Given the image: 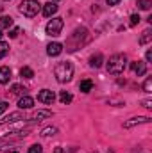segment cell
Returning <instances> with one entry per match:
<instances>
[{"mask_svg":"<svg viewBox=\"0 0 152 153\" xmlns=\"http://www.w3.org/2000/svg\"><path fill=\"white\" fill-rule=\"evenodd\" d=\"M9 53V45L5 41H0V59H4Z\"/></svg>","mask_w":152,"mask_h":153,"instance_id":"23","label":"cell"},{"mask_svg":"<svg viewBox=\"0 0 152 153\" xmlns=\"http://www.w3.org/2000/svg\"><path fill=\"white\" fill-rule=\"evenodd\" d=\"M59 100H61V103H70L72 100H74V96L70 94V93H66V91H61V94H59Z\"/></svg>","mask_w":152,"mask_h":153,"instance_id":"20","label":"cell"},{"mask_svg":"<svg viewBox=\"0 0 152 153\" xmlns=\"http://www.w3.org/2000/svg\"><path fill=\"white\" fill-rule=\"evenodd\" d=\"M143 91L145 93H150L152 91V76H147L145 82H143Z\"/></svg>","mask_w":152,"mask_h":153,"instance_id":"24","label":"cell"},{"mask_svg":"<svg viewBox=\"0 0 152 153\" xmlns=\"http://www.w3.org/2000/svg\"><path fill=\"white\" fill-rule=\"evenodd\" d=\"M145 59H147V62H152V50H147V53H145Z\"/></svg>","mask_w":152,"mask_h":153,"instance_id":"30","label":"cell"},{"mask_svg":"<svg viewBox=\"0 0 152 153\" xmlns=\"http://www.w3.org/2000/svg\"><path fill=\"white\" fill-rule=\"evenodd\" d=\"M132 71L138 76L145 75V73H147V64H145L143 61H136V62H132Z\"/></svg>","mask_w":152,"mask_h":153,"instance_id":"10","label":"cell"},{"mask_svg":"<svg viewBox=\"0 0 152 153\" xmlns=\"http://www.w3.org/2000/svg\"><path fill=\"white\" fill-rule=\"evenodd\" d=\"M13 27V18L11 16H0V30Z\"/></svg>","mask_w":152,"mask_h":153,"instance_id":"15","label":"cell"},{"mask_svg":"<svg viewBox=\"0 0 152 153\" xmlns=\"http://www.w3.org/2000/svg\"><path fill=\"white\" fill-rule=\"evenodd\" d=\"M0 13H2V5H0Z\"/></svg>","mask_w":152,"mask_h":153,"instance_id":"35","label":"cell"},{"mask_svg":"<svg viewBox=\"0 0 152 153\" xmlns=\"http://www.w3.org/2000/svg\"><path fill=\"white\" fill-rule=\"evenodd\" d=\"M141 105H143L145 109H149V111H150V109H152V100H149V98H147V100H143V102H141Z\"/></svg>","mask_w":152,"mask_h":153,"instance_id":"28","label":"cell"},{"mask_svg":"<svg viewBox=\"0 0 152 153\" xmlns=\"http://www.w3.org/2000/svg\"><path fill=\"white\" fill-rule=\"evenodd\" d=\"M56 13H57V4H56V2H47V4H43V14H45L47 18L54 16Z\"/></svg>","mask_w":152,"mask_h":153,"instance_id":"8","label":"cell"},{"mask_svg":"<svg viewBox=\"0 0 152 153\" xmlns=\"http://www.w3.org/2000/svg\"><path fill=\"white\" fill-rule=\"evenodd\" d=\"M54 153H65V152H63V148H56V150H54Z\"/></svg>","mask_w":152,"mask_h":153,"instance_id":"32","label":"cell"},{"mask_svg":"<svg viewBox=\"0 0 152 153\" xmlns=\"http://www.w3.org/2000/svg\"><path fill=\"white\" fill-rule=\"evenodd\" d=\"M7 107H9L7 102H0V114H4V112L7 111Z\"/></svg>","mask_w":152,"mask_h":153,"instance_id":"29","label":"cell"},{"mask_svg":"<svg viewBox=\"0 0 152 153\" xmlns=\"http://www.w3.org/2000/svg\"><path fill=\"white\" fill-rule=\"evenodd\" d=\"M5 153H18V152H14V150H9V152H5Z\"/></svg>","mask_w":152,"mask_h":153,"instance_id":"33","label":"cell"},{"mask_svg":"<svg viewBox=\"0 0 152 153\" xmlns=\"http://www.w3.org/2000/svg\"><path fill=\"white\" fill-rule=\"evenodd\" d=\"M63 25H65L63 18H52V20L47 23V34H48L50 38H57V36L61 34V30H63Z\"/></svg>","mask_w":152,"mask_h":153,"instance_id":"4","label":"cell"},{"mask_svg":"<svg viewBox=\"0 0 152 153\" xmlns=\"http://www.w3.org/2000/svg\"><path fill=\"white\" fill-rule=\"evenodd\" d=\"M18 34H20V29L18 27H14V29H11V32H9V38H18Z\"/></svg>","mask_w":152,"mask_h":153,"instance_id":"27","label":"cell"},{"mask_svg":"<svg viewBox=\"0 0 152 153\" xmlns=\"http://www.w3.org/2000/svg\"><path fill=\"white\" fill-rule=\"evenodd\" d=\"M20 75L23 76V78H32V76H34V71H32L29 66H23V68L20 70Z\"/></svg>","mask_w":152,"mask_h":153,"instance_id":"21","label":"cell"},{"mask_svg":"<svg viewBox=\"0 0 152 153\" xmlns=\"http://www.w3.org/2000/svg\"><path fill=\"white\" fill-rule=\"evenodd\" d=\"M140 20H141V18H140L138 14H132V16H131V27H136V25L140 23Z\"/></svg>","mask_w":152,"mask_h":153,"instance_id":"25","label":"cell"},{"mask_svg":"<svg viewBox=\"0 0 152 153\" xmlns=\"http://www.w3.org/2000/svg\"><path fill=\"white\" fill-rule=\"evenodd\" d=\"M147 123H150V117H143V116H138V117H131L129 121H125L123 123V128H132V126H136V125H147Z\"/></svg>","mask_w":152,"mask_h":153,"instance_id":"6","label":"cell"},{"mask_svg":"<svg viewBox=\"0 0 152 153\" xmlns=\"http://www.w3.org/2000/svg\"><path fill=\"white\" fill-rule=\"evenodd\" d=\"M54 75H56V78H57V82H61V84L70 82L72 76H74V64L68 62V61L57 62L56 68H54Z\"/></svg>","mask_w":152,"mask_h":153,"instance_id":"1","label":"cell"},{"mask_svg":"<svg viewBox=\"0 0 152 153\" xmlns=\"http://www.w3.org/2000/svg\"><path fill=\"white\" fill-rule=\"evenodd\" d=\"M138 7L141 11H149L152 7V0H138Z\"/></svg>","mask_w":152,"mask_h":153,"instance_id":"22","label":"cell"},{"mask_svg":"<svg viewBox=\"0 0 152 153\" xmlns=\"http://www.w3.org/2000/svg\"><path fill=\"white\" fill-rule=\"evenodd\" d=\"M125 66H127L125 55L114 53V55L109 57V61H108V73H111V75H120V73H123Z\"/></svg>","mask_w":152,"mask_h":153,"instance_id":"2","label":"cell"},{"mask_svg":"<svg viewBox=\"0 0 152 153\" xmlns=\"http://www.w3.org/2000/svg\"><path fill=\"white\" fill-rule=\"evenodd\" d=\"M25 91H27V89H25V87H22L20 84H14V85L11 87V93H13V94H16V96H23V94H25Z\"/></svg>","mask_w":152,"mask_h":153,"instance_id":"18","label":"cell"},{"mask_svg":"<svg viewBox=\"0 0 152 153\" xmlns=\"http://www.w3.org/2000/svg\"><path fill=\"white\" fill-rule=\"evenodd\" d=\"M108 2V5H118L120 4V0H106Z\"/></svg>","mask_w":152,"mask_h":153,"instance_id":"31","label":"cell"},{"mask_svg":"<svg viewBox=\"0 0 152 153\" xmlns=\"http://www.w3.org/2000/svg\"><path fill=\"white\" fill-rule=\"evenodd\" d=\"M54 100H56V94H54V91H50V89H43V91L38 93V102L45 103V105L54 103Z\"/></svg>","mask_w":152,"mask_h":153,"instance_id":"5","label":"cell"},{"mask_svg":"<svg viewBox=\"0 0 152 153\" xmlns=\"http://www.w3.org/2000/svg\"><path fill=\"white\" fill-rule=\"evenodd\" d=\"M2 36H4V34H2V30H0V41H2Z\"/></svg>","mask_w":152,"mask_h":153,"instance_id":"34","label":"cell"},{"mask_svg":"<svg viewBox=\"0 0 152 153\" xmlns=\"http://www.w3.org/2000/svg\"><path fill=\"white\" fill-rule=\"evenodd\" d=\"M50 2H56V0H50Z\"/></svg>","mask_w":152,"mask_h":153,"instance_id":"36","label":"cell"},{"mask_svg":"<svg viewBox=\"0 0 152 153\" xmlns=\"http://www.w3.org/2000/svg\"><path fill=\"white\" fill-rule=\"evenodd\" d=\"M11 80V70L7 66H0V84H9Z\"/></svg>","mask_w":152,"mask_h":153,"instance_id":"13","label":"cell"},{"mask_svg":"<svg viewBox=\"0 0 152 153\" xmlns=\"http://www.w3.org/2000/svg\"><path fill=\"white\" fill-rule=\"evenodd\" d=\"M150 39H152V30L150 29H147V30H143L141 36H140V45H147Z\"/></svg>","mask_w":152,"mask_h":153,"instance_id":"16","label":"cell"},{"mask_svg":"<svg viewBox=\"0 0 152 153\" xmlns=\"http://www.w3.org/2000/svg\"><path fill=\"white\" fill-rule=\"evenodd\" d=\"M20 119H23V114H22V112H11L9 116H5L4 119H0V126L9 125V123H16V121H20Z\"/></svg>","mask_w":152,"mask_h":153,"instance_id":"7","label":"cell"},{"mask_svg":"<svg viewBox=\"0 0 152 153\" xmlns=\"http://www.w3.org/2000/svg\"><path fill=\"white\" fill-rule=\"evenodd\" d=\"M57 134V128L56 126H47L41 130V137H50V135H56Z\"/></svg>","mask_w":152,"mask_h":153,"instance_id":"19","label":"cell"},{"mask_svg":"<svg viewBox=\"0 0 152 153\" xmlns=\"http://www.w3.org/2000/svg\"><path fill=\"white\" fill-rule=\"evenodd\" d=\"M79 89H81L82 93H90V91L93 89V82H91V80H82V82L79 84Z\"/></svg>","mask_w":152,"mask_h":153,"instance_id":"17","label":"cell"},{"mask_svg":"<svg viewBox=\"0 0 152 153\" xmlns=\"http://www.w3.org/2000/svg\"><path fill=\"white\" fill-rule=\"evenodd\" d=\"M50 116H52V111L45 109V111H38V112H34V114L31 116V119H32V121H41V119L50 117Z\"/></svg>","mask_w":152,"mask_h":153,"instance_id":"14","label":"cell"},{"mask_svg":"<svg viewBox=\"0 0 152 153\" xmlns=\"http://www.w3.org/2000/svg\"><path fill=\"white\" fill-rule=\"evenodd\" d=\"M27 153H41V146H39V144H32Z\"/></svg>","mask_w":152,"mask_h":153,"instance_id":"26","label":"cell"},{"mask_svg":"<svg viewBox=\"0 0 152 153\" xmlns=\"http://www.w3.org/2000/svg\"><path fill=\"white\" fill-rule=\"evenodd\" d=\"M39 9H41V4H39L38 0H23L18 5V11L23 16H27V18H34L39 13Z\"/></svg>","mask_w":152,"mask_h":153,"instance_id":"3","label":"cell"},{"mask_svg":"<svg viewBox=\"0 0 152 153\" xmlns=\"http://www.w3.org/2000/svg\"><path fill=\"white\" fill-rule=\"evenodd\" d=\"M102 62H104L102 53H93V55L90 57V66H91V68H100Z\"/></svg>","mask_w":152,"mask_h":153,"instance_id":"12","label":"cell"},{"mask_svg":"<svg viewBox=\"0 0 152 153\" xmlns=\"http://www.w3.org/2000/svg\"><path fill=\"white\" fill-rule=\"evenodd\" d=\"M61 52H63V45H61V43H50V45L47 46V53H48L50 57H57Z\"/></svg>","mask_w":152,"mask_h":153,"instance_id":"9","label":"cell"},{"mask_svg":"<svg viewBox=\"0 0 152 153\" xmlns=\"http://www.w3.org/2000/svg\"><path fill=\"white\" fill-rule=\"evenodd\" d=\"M34 105V100L31 98V96H27V94H23L20 100H18V107L20 109H31Z\"/></svg>","mask_w":152,"mask_h":153,"instance_id":"11","label":"cell"},{"mask_svg":"<svg viewBox=\"0 0 152 153\" xmlns=\"http://www.w3.org/2000/svg\"><path fill=\"white\" fill-rule=\"evenodd\" d=\"M93 153H95V152H93Z\"/></svg>","mask_w":152,"mask_h":153,"instance_id":"37","label":"cell"}]
</instances>
